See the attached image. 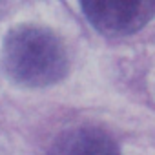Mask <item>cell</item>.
<instances>
[{"label":"cell","mask_w":155,"mask_h":155,"mask_svg":"<svg viewBox=\"0 0 155 155\" xmlns=\"http://www.w3.org/2000/svg\"><path fill=\"white\" fill-rule=\"evenodd\" d=\"M49 155H120V148L108 131L97 126H77L53 140Z\"/></svg>","instance_id":"3"},{"label":"cell","mask_w":155,"mask_h":155,"mask_svg":"<svg viewBox=\"0 0 155 155\" xmlns=\"http://www.w3.org/2000/svg\"><path fill=\"white\" fill-rule=\"evenodd\" d=\"M88 22L106 37H126L142 29L155 13L151 0H84Z\"/></svg>","instance_id":"2"},{"label":"cell","mask_w":155,"mask_h":155,"mask_svg":"<svg viewBox=\"0 0 155 155\" xmlns=\"http://www.w3.org/2000/svg\"><path fill=\"white\" fill-rule=\"evenodd\" d=\"M2 68L20 86L46 88L68 75L69 60L57 33L42 26L22 24L13 28L4 38Z\"/></svg>","instance_id":"1"}]
</instances>
